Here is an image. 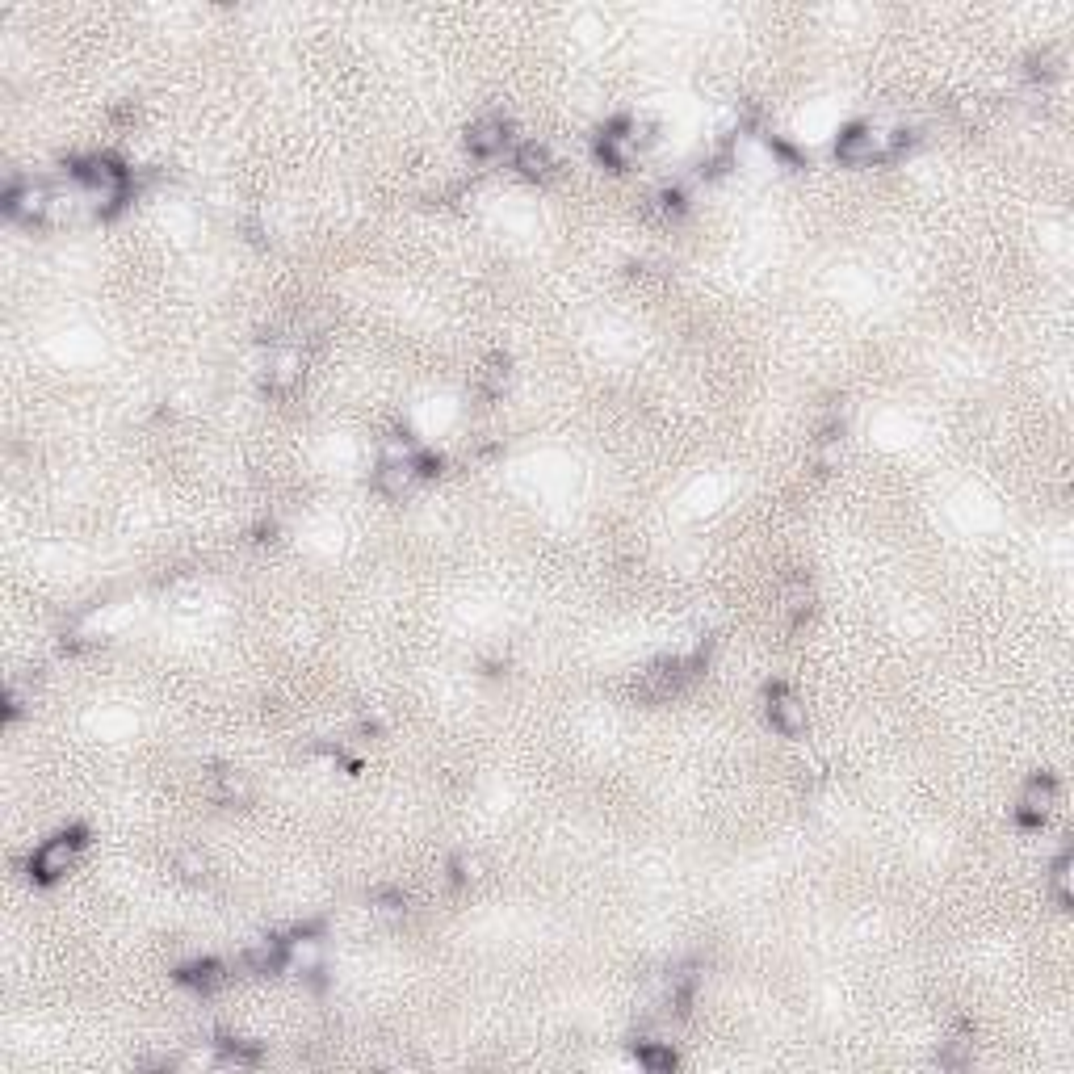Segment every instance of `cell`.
Listing matches in <instances>:
<instances>
[{"label": "cell", "instance_id": "8992f818", "mask_svg": "<svg viewBox=\"0 0 1074 1074\" xmlns=\"http://www.w3.org/2000/svg\"><path fill=\"white\" fill-rule=\"evenodd\" d=\"M298 382H303V349H298L294 340H277L269 353V365H265V391L290 395Z\"/></svg>", "mask_w": 1074, "mask_h": 1074}, {"label": "cell", "instance_id": "ffe728a7", "mask_svg": "<svg viewBox=\"0 0 1074 1074\" xmlns=\"http://www.w3.org/2000/svg\"><path fill=\"white\" fill-rule=\"evenodd\" d=\"M768 152L777 156V160H781L785 168H802V164H806V156L798 152V147H793V143H785V139H777V135H768Z\"/></svg>", "mask_w": 1074, "mask_h": 1074}, {"label": "cell", "instance_id": "4fadbf2b", "mask_svg": "<svg viewBox=\"0 0 1074 1074\" xmlns=\"http://www.w3.org/2000/svg\"><path fill=\"white\" fill-rule=\"evenodd\" d=\"M475 386H479V395H483L487 403H496V399L508 391V357H504V353L487 357V361H483V370H479V378H475Z\"/></svg>", "mask_w": 1074, "mask_h": 1074}, {"label": "cell", "instance_id": "277c9868", "mask_svg": "<svg viewBox=\"0 0 1074 1074\" xmlns=\"http://www.w3.org/2000/svg\"><path fill=\"white\" fill-rule=\"evenodd\" d=\"M764 714H768V726L777 730L785 739H798L806 730V705L793 697V689L785 680H768L764 684Z\"/></svg>", "mask_w": 1074, "mask_h": 1074}, {"label": "cell", "instance_id": "7402d4cb", "mask_svg": "<svg viewBox=\"0 0 1074 1074\" xmlns=\"http://www.w3.org/2000/svg\"><path fill=\"white\" fill-rule=\"evenodd\" d=\"M26 710H30V697L21 693L17 684H9V693H5V718L17 722V718H26Z\"/></svg>", "mask_w": 1074, "mask_h": 1074}, {"label": "cell", "instance_id": "ba28073f", "mask_svg": "<svg viewBox=\"0 0 1074 1074\" xmlns=\"http://www.w3.org/2000/svg\"><path fill=\"white\" fill-rule=\"evenodd\" d=\"M420 462H424V454H420L416 462H378V470H374V491H378V496H386V500H403L407 491H412V487L424 479Z\"/></svg>", "mask_w": 1074, "mask_h": 1074}, {"label": "cell", "instance_id": "e0dca14e", "mask_svg": "<svg viewBox=\"0 0 1074 1074\" xmlns=\"http://www.w3.org/2000/svg\"><path fill=\"white\" fill-rule=\"evenodd\" d=\"M214 1049H219V1058L231 1062V1066H256V1062H261V1045L240 1041V1037H227V1033L214 1037Z\"/></svg>", "mask_w": 1074, "mask_h": 1074}, {"label": "cell", "instance_id": "5bb4252c", "mask_svg": "<svg viewBox=\"0 0 1074 1074\" xmlns=\"http://www.w3.org/2000/svg\"><path fill=\"white\" fill-rule=\"evenodd\" d=\"M1058 76H1062V55L1054 47L1033 51V55L1024 59V80L1028 84H1041V89H1045V84H1054Z\"/></svg>", "mask_w": 1074, "mask_h": 1074}, {"label": "cell", "instance_id": "cb8c5ba5", "mask_svg": "<svg viewBox=\"0 0 1074 1074\" xmlns=\"http://www.w3.org/2000/svg\"><path fill=\"white\" fill-rule=\"evenodd\" d=\"M466 877H470V873H466V861H462V856H454V861H449V877H445L449 890H462V886H466Z\"/></svg>", "mask_w": 1074, "mask_h": 1074}, {"label": "cell", "instance_id": "7a4b0ae2", "mask_svg": "<svg viewBox=\"0 0 1074 1074\" xmlns=\"http://www.w3.org/2000/svg\"><path fill=\"white\" fill-rule=\"evenodd\" d=\"M55 202H59V189L51 181H34V177H17L9 181L5 189V214L13 223H26V227H42L55 219Z\"/></svg>", "mask_w": 1074, "mask_h": 1074}, {"label": "cell", "instance_id": "2e32d148", "mask_svg": "<svg viewBox=\"0 0 1074 1074\" xmlns=\"http://www.w3.org/2000/svg\"><path fill=\"white\" fill-rule=\"evenodd\" d=\"M1049 898H1054V907L1058 911H1070V848H1062L1054 856V865H1049Z\"/></svg>", "mask_w": 1074, "mask_h": 1074}, {"label": "cell", "instance_id": "9a60e30c", "mask_svg": "<svg viewBox=\"0 0 1074 1074\" xmlns=\"http://www.w3.org/2000/svg\"><path fill=\"white\" fill-rule=\"evenodd\" d=\"M214 798H219V806H248L252 789H248V781L240 777V772L219 768L214 772Z\"/></svg>", "mask_w": 1074, "mask_h": 1074}, {"label": "cell", "instance_id": "d6986e66", "mask_svg": "<svg viewBox=\"0 0 1074 1074\" xmlns=\"http://www.w3.org/2000/svg\"><path fill=\"white\" fill-rule=\"evenodd\" d=\"M785 609L793 617V626H806V617L814 609V588L806 584V579H793V584L785 588Z\"/></svg>", "mask_w": 1074, "mask_h": 1074}, {"label": "cell", "instance_id": "7c38bea8", "mask_svg": "<svg viewBox=\"0 0 1074 1074\" xmlns=\"http://www.w3.org/2000/svg\"><path fill=\"white\" fill-rule=\"evenodd\" d=\"M634 1058H638L642 1070H651V1074H672V1070L680 1066L672 1041H659V1037H638Z\"/></svg>", "mask_w": 1074, "mask_h": 1074}, {"label": "cell", "instance_id": "5b68a950", "mask_svg": "<svg viewBox=\"0 0 1074 1074\" xmlns=\"http://www.w3.org/2000/svg\"><path fill=\"white\" fill-rule=\"evenodd\" d=\"M1054 802H1058V777H1054V772H1037V777H1028V785L1020 793L1016 823L1024 831H1037L1045 823V814L1054 810Z\"/></svg>", "mask_w": 1074, "mask_h": 1074}, {"label": "cell", "instance_id": "8fae6325", "mask_svg": "<svg viewBox=\"0 0 1074 1074\" xmlns=\"http://www.w3.org/2000/svg\"><path fill=\"white\" fill-rule=\"evenodd\" d=\"M512 168L525 177V181H546L554 173V152L546 143H537V139H525L517 147V156H512Z\"/></svg>", "mask_w": 1074, "mask_h": 1074}, {"label": "cell", "instance_id": "52a82bcc", "mask_svg": "<svg viewBox=\"0 0 1074 1074\" xmlns=\"http://www.w3.org/2000/svg\"><path fill=\"white\" fill-rule=\"evenodd\" d=\"M508 139H512V126L500 114H487V118L466 126V152L475 160H496L508 147Z\"/></svg>", "mask_w": 1074, "mask_h": 1074}, {"label": "cell", "instance_id": "3957f363", "mask_svg": "<svg viewBox=\"0 0 1074 1074\" xmlns=\"http://www.w3.org/2000/svg\"><path fill=\"white\" fill-rule=\"evenodd\" d=\"M835 160L844 168H873V164H890V131L873 122H852L848 131L835 139Z\"/></svg>", "mask_w": 1074, "mask_h": 1074}, {"label": "cell", "instance_id": "9c48e42d", "mask_svg": "<svg viewBox=\"0 0 1074 1074\" xmlns=\"http://www.w3.org/2000/svg\"><path fill=\"white\" fill-rule=\"evenodd\" d=\"M177 982L189 986V991H198V995H214L227 982V965L214 961V957H193L177 970Z\"/></svg>", "mask_w": 1074, "mask_h": 1074}, {"label": "cell", "instance_id": "6da1fadb", "mask_svg": "<svg viewBox=\"0 0 1074 1074\" xmlns=\"http://www.w3.org/2000/svg\"><path fill=\"white\" fill-rule=\"evenodd\" d=\"M84 827H68V831H59V835H51V840H42L34 852H30V877L38 886H55L59 877H68L72 869H76V861H80V852H84Z\"/></svg>", "mask_w": 1074, "mask_h": 1074}, {"label": "cell", "instance_id": "603a6c76", "mask_svg": "<svg viewBox=\"0 0 1074 1074\" xmlns=\"http://www.w3.org/2000/svg\"><path fill=\"white\" fill-rule=\"evenodd\" d=\"M177 873H181V877H202V873H206L202 852H177Z\"/></svg>", "mask_w": 1074, "mask_h": 1074}, {"label": "cell", "instance_id": "30bf717a", "mask_svg": "<svg viewBox=\"0 0 1074 1074\" xmlns=\"http://www.w3.org/2000/svg\"><path fill=\"white\" fill-rule=\"evenodd\" d=\"M240 965L248 974H282L286 970V940H277V936H265V940H256L248 944V949L240 953Z\"/></svg>", "mask_w": 1074, "mask_h": 1074}, {"label": "cell", "instance_id": "44dd1931", "mask_svg": "<svg viewBox=\"0 0 1074 1074\" xmlns=\"http://www.w3.org/2000/svg\"><path fill=\"white\" fill-rule=\"evenodd\" d=\"M684 206H689V193H684L680 185H668L659 193V210L663 214H684Z\"/></svg>", "mask_w": 1074, "mask_h": 1074}, {"label": "cell", "instance_id": "ac0fdd59", "mask_svg": "<svg viewBox=\"0 0 1074 1074\" xmlns=\"http://www.w3.org/2000/svg\"><path fill=\"white\" fill-rule=\"evenodd\" d=\"M970 1058H974V1041H970V1028L961 1024V1033H957L953 1041H944V1045H940L936 1062H940L944 1070H965V1066H970Z\"/></svg>", "mask_w": 1074, "mask_h": 1074}]
</instances>
